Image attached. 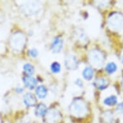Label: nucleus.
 <instances>
[{
	"label": "nucleus",
	"mask_w": 123,
	"mask_h": 123,
	"mask_svg": "<svg viewBox=\"0 0 123 123\" xmlns=\"http://www.w3.org/2000/svg\"><path fill=\"white\" fill-rule=\"evenodd\" d=\"M23 101H24L25 105H26V106L32 107L35 106V105L36 104L37 100L36 97L33 95L32 93H26L24 95Z\"/></svg>",
	"instance_id": "obj_7"
},
{
	"label": "nucleus",
	"mask_w": 123,
	"mask_h": 123,
	"mask_svg": "<svg viewBox=\"0 0 123 123\" xmlns=\"http://www.w3.org/2000/svg\"><path fill=\"white\" fill-rule=\"evenodd\" d=\"M23 70L29 75H32L34 73L35 70L34 67L29 63H26L23 66Z\"/></svg>",
	"instance_id": "obj_15"
},
{
	"label": "nucleus",
	"mask_w": 123,
	"mask_h": 123,
	"mask_svg": "<svg viewBox=\"0 0 123 123\" xmlns=\"http://www.w3.org/2000/svg\"><path fill=\"white\" fill-rule=\"evenodd\" d=\"M10 43L14 50L18 51L21 50L25 44V37L24 35L20 33L15 34L11 38Z\"/></svg>",
	"instance_id": "obj_2"
},
{
	"label": "nucleus",
	"mask_w": 123,
	"mask_h": 123,
	"mask_svg": "<svg viewBox=\"0 0 123 123\" xmlns=\"http://www.w3.org/2000/svg\"><path fill=\"white\" fill-rule=\"evenodd\" d=\"M62 48H63V40L59 37H55L51 46L52 51L54 53H59L60 52Z\"/></svg>",
	"instance_id": "obj_6"
},
{
	"label": "nucleus",
	"mask_w": 123,
	"mask_h": 123,
	"mask_svg": "<svg viewBox=\"0 0 123 123\" xmlns=\"http://www.w3.org/2000/svg\"><path fill=\"white\" fill-rule=\"evenodd\" d=\"M89 59L90 62L92 65L95 67H101L103 64V58L102 55L97 50L91 51L89 54Z\"/></svg>",
	"instance_id": "obj_3"
},
{
	"label": "nucleus",
	"mask_w": 123,
	"mask_h": 123,
	"mask_svg": "<svg viewBox=\"0 0 123 123\" xmlns=\"http://www.w3.org/2000/svg\"><path fill=\"white\" fill-rule=\"evenodd\" d=\"M93 75V71L90 67H86L83 72V76L86 80L89 81L92 79Z\"/></svg>",
	"instance_id": "obj_11"
},
{
	"label": "nucleus",
	"mask_w": 123,
	"mask_h": 123,
	"mask_svg": "<svg viewBox=\"0 0 123 123\" xmlns=\"http://www.w3.org/2000/svg\"><path fill=\"white\" fill-rule=\"evenodd\" d=\"M37 96L40 99H44L47 95V89L44 86H39L36 89Z\"/></svg>",
	"instance_id": "obj_10"
},
{
	"label": "nucleus",
	"mask_w": 123,
	"mask_h": 123,
	"mask_svg": "<svg viewBox=\"0 0 123 123\" xmlns=\"http://www.w3.org/2000/svg\"><path fill=\"white\" fill-rule=\"evenodd\" d=\"M77 60L76 57L73 55H67L65 59V65L67 68L69 70H75L77 67Z\"/></svg>",
	"instance_id": "obj_4"
},
{
	"label": "nucleus",
	"mask_w": 123,
	"mask_h": 123,
	"mask_svg": "<svg viewBox=\"0 0 123 123\" xmlns=\"http://www.w3.org/2000/svg\"><path fill=\"white\" fill-rule=\"evenodd\" d=\"M16 91L18 93H22L23 92V88H21V87H18L16 89Z\"/></svg>",
	"instance_id": "obj_19"
},
{
	"label": "nucleus",
	"mask_w": 123,
	"mask_h": 123,
	"mask_svg": "<svg viewBox=\"0 0 123 123\" xmlns=\"http://www.w3.org/2000/svg\"><path fill=\"white\" fill-rule=\"evenodd\" d=\"M28 54H29V55L32 57H36L37 55H38V52L37 50L36 49H30L28 51Z\"/></svg>",
	"instance_id": "obj_17"
},
{
	"label": "nucleus",
	"mask_w": 123,
	"mask_h": 123,
	"mask_svg": "<svg viewBox=\"0 0 123 123\" xmlns=\"http://www.w3.org/2000/svg\"><path fill=\"white\" fill-rule=\"evenodd\" d=\"M47 120L49 123H57L61 119L60 113L55 110H53L47 113Z\"/></svg>",
	"instance_id": "obj_5"
},
{
	"label": "nucleus",
	"mask_w": 123,
	"mask_h": 123,
	"mask_svg": "<svg viewBox=\"0 0 123 123\" xmlns=\"http://www.w3.org/2000/svg\"><path fill=\"white\" fill-rule=\"evenodd\" d=\"M50 70L52 72L54 73V74H57L61 70V65L58 62H54L51 65Z\"/></svg>",
	"instance_id": "obj_16"
},
{
	"label": "nucleus",
	"mask_w": 123,
	"mask_h": 123,
	"mask_svg": "<svg viewBox=\"0 0 123 123\" xmlns=\"http://www.w3.org/2000/svg\"><path fill=\"white\" fill-rule=\"evenodd\" d=\"M23 81L25 85L29 89L34 88L37 85V80L31 75L25 76L23 77Z\"/></svg>",
	"instance_id": "obj_8"
},
{
	"label": "nucleus",
	"mask_w": 123,
	"mask_h": 123,
	"mask_svg": "<svg viewBox=\"0 0 123 123\" xmlns=\"http://www.w3.org/2000/svg\"><path fill=\"white\" fill-rule=\"evenodd\" d=\"M70 109L73 115L79 117L85 116L88 112V108L86 103L79 99L74 101L72 103Z\"/></svg>",
	"instance_id": "obj_1"
},
{
	"label": "nucleus",
	"mask_w": 123,
	"mask_h": 123,
	"mask_svg": "<svg viewBox=\"0 0 123 123\" xmlns=\"http://www.w3.org/2000/svg\"></svg>",
	"instance_id": "obj_21"
},
{
	"label": "nucleus",
	"mask_w": 123,
	"mask_h": 123,
	"mask_svg": "<svg viewBox=\"0 0 123 123\" xmlns=\"http://www.w3.org/2000/svg\"><path fill=\"white\" fill-rule=\"evenodd\" d=\"M117 65H115V63H113V62H110V63H108L106 66V68H105V70L106 71L107 73L108 74H113L117 70Z\"/></svg>",
	"instance_id": "obj_14"
},
{
	"label": "nucleus",
	"mask_w": 123,
	"mask_h": 123,
	"mask_svg": "<svg viewBox=\"0 0 123 123\" xmlns=\"http://www.w3.org/2000/svg\"><path fill=\"white\" fill-rule=\"evenodd\" d=\"M122 61H123V58H122Z\"/></svg>",
	"instance_id": "obj_20"
},
{
	"label": "nucleus",
	"mask_w": 123,
	"mask_h": 123,
	"mask_svg": "<svg viewBox=\"0 0 123 123\" xmlns=\"http://www.w3.org/2000/svg\"><path fill=\"white\" fill-rule=\"evenodd\" d=\"M117 99L116 96H115V95H111V96L107 97L104 101V103H105V105H107V106H114L117 103Z\"/></svg>",
	"instance_id": "obj_13"
},
{
	"label": "nucleus",
	"mask_w": 123,
	"mask_h": 123,
	"mask_svg": "<svg viewBox=\"0 0 123 123\" xmlns=\"http://www.w3.org/2000/svg\"><path fill=\"white\" fill-rule=\"evenodd\" d=\"M75 84H76V85H77L78 86L81 87V88L83 86V82L81 81V79H77V80L75 81Z\"/></svg>",
	"instance_id": "obj_18"
},
{
	"label": "nucleus",
	"mask_w": 123,
	"mask_h": 123,
	"mask_svg": "<svg viewBox=\"0 0 123 123\" xmlns=\"http://www.w3.org/2000/svg\"><path fill=\"white\" fill-rule=\"evenodd\" d=\"M35 113L36 115L38 117L44 116L47 113V108L46 105H44V104H39L38 106H37Z\"/></svg>",
	"instance_id": "obj_9"
},
{
	"label": "nucleus",
	"mask_w": 123,
	"mask_h": 123,
	"mask_svg": "<svg viewBox=\"0 0 123 123\" xmlns=\"http://www.w3.org/2000/svg\"><path fill=\"white\" fill-rule=\"evenodd\" d=\"M94 85L97 88L100 89V90H103L107 87V81L104 78H99L95 80Z\"/></svg>",
	"instance_id": "obj_12"
}]
</instances>
